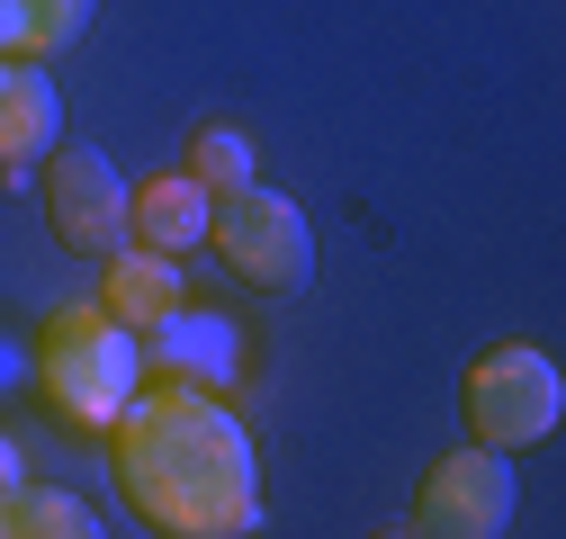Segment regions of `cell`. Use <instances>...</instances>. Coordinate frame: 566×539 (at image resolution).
<instances>
[{
    "instance_id": "7a4b0ae2",
    "label": "cell",
    "mask_w": 566,
    "mask_h": 539,
    "mask_svg": "<svg viewBox=\"0 0 566 539\" xmlns=\"http://www.w3.org/2000/svg\"><path fill=\"white\" fill-rule=\"evenodd\" d=\"M36 387L73 432H117V414L145 387V332H126L99 297L54 306L45 332H36Z\"/></svg>"
},
{
    "instance_id": "ba28073f",
    "label": "cell",
    "mask_w": 566,
    "mask_h": 539,
    "mask_svg": "<svg viewBox=\"0 0 566 539\" xmlns=\"http://www.w3.org/2000/svg\"><path fill=\"white\" fill-rule=\"evenodd\" d=\"M54 145H63L54 73H45V63H10V54H0V189L36 180Z\"/></svg>"
},
{
    "instance_id": "30bf717a",
    "label": "cell",
    "mask_w": 566,
    "mask_h": 539,
    "mask_svg": "<svg viewBox=\"0 0 566 539\" xmlns=\"http://www.w3.org/2000/svg\"><path fill=\"white\" fill-rule=\"evenodd\" d=\"M99 306H108L126 332H154L163 315L189 306V279H180V261H163V252H145V243H126V252H108V270H99Z\"/></svg>"
},
{
    "instance_id": "5bb4252c",
    "label": "cell",
    "mask_w": 566,
    "mask_h": 539,
    "mask_svg": "<svg viewBox=\"0 0 566 539\" xmlns=\"http://www.w3.org/2000/svg\"><path fill=\"white\" fill-rule=\"evenodd\" d=\"M19 477H28V450H19L10 432H0V495H19Z\"/></svg>"
},
{
    "instance_id": "6da1fadb",
    "label": "cell",
    "mask_w": 566,
    "mask_h": 539,
    "mask_svg": "<svg viewBox=\"0 0 566 539\" xmlns=\"http://www.w3.org/2000/svg\"><path fill=\"white\" fill-rule=\"evenodd\" d=\"M117 486L163 539H252L261 530V450L226 395L198 387H135L108 432Z\"/></svg>"
},
{
    "instance_id": "4fadbf2b",
    "label": "cell",
    "mask_w": 566,
    "mask_h": 539,
    "mask_svg": "<svg viewBox=\"0 0 566 539\" xmlns=\"http://www.w3.org/2000/svg\"><path fill=\"white\" fill-rule=\"evenodd\" d=\"M180 171H189L207 198H217V208H226V198H243V189L261 180V162H252V135H243V126H226V117L189 135V162H180Z\"/></svg>"
},
{
    "instance_id": "5b68a950",
    "label": "cell",
    "mask_w": 566,
    "mask_h": 539,
    "mask_svg": "<svg viewBox=\"0 0 566 539\" xmlns=\"http://www.w3.org/2000/svg\"><path fill=\"white\" fill-rule=\"evenodd\" d=\"M513 458H494V450H441L432 467H422V495H413V521L405 539H504L513 530Z\"/></svg>"
},
{
    "instance_id": "8fae6325",
    "label": "cell",
    "mask_w": 566,
    "mask_h": 539,
    "mask_svg": "<svg viewBox=\"0 0 566 539\" xmlns=\"http://www.w3.org/2000/svg\"><path fill=\"white\" fill-rule=\"evenodd\" d=\"M91 19H99V0H0V54L10 63H45L63 45H82Z\"/></svg>"
},
{
    "instance_id": "3957f363",
    "label": "cell",
    "mask_w": 566,
    "mask_h": 539,
    "mask_svg": "<svg viewBox=\"0 0 566 539\" xmlns=\"http://www.w3.org/2000/svg\"><path fill=\"white\" fill-rule=\"evenodd\" d=\"M459 414H468V441L494 450V458H513V450H539L566 414V378L539 342H494L468 360L459 378Z\"/></svg>"
},
{
    "instance_id": "52a82bcc",
    "label": "cell",
    "mask_w": 566,
    "mask_h": 539,
    "mask_svg": "<svg viewBox=\"0 0 566 539\" xmlns=\"http://www.w3.org/2000/svg\"><path fill=\"white\" fill-rule=\"evenodd\" d=\"M145 369L163 387H198V395H226L243 378V332L226 315H207V306H180L145 332Z\"/></svg>"
},
{
    "instance_id": "277c9868",
    "label": "cell",
    "mask_w": 566,
    "mask_h": 539,
    "mask_svg": "<svg viewBox=\"0 0 566 539\" xmlns=\"http://www.w3.org/2000/svg\"><path fill=\"white\" fill-rule=\"evenodd\" d=\"M207 243L226 252V270L243 288H270V297H289V288H306L315 279V225H306V208L289 189H243V198H226L217 208V225H207Z\"/></svg>"
},
{
    "instance_id": "8992f818",
    "label": "cell",
    "mask_w": 566,
    "mask_h": 539,
    "mask_svg": "<svg viewBox=\"0 0 566 539\" xmlns=\"http://www.w3.org/2000/svg\"><path fill=\"white\" fill-rule=\"evenodd\" d=\"M36 189H45V225H54L63 252H82V261L126 252V198L135 189L117 180V162L99 145H54L45 171H36Z\"/></svg>"
},
{
    "instance_id": "9c48e42d",
    "label": "cell",
    "mask_w": 566,
    "mask_h": 539,
    "mask_svg": "<svg viewBox=\"0 0 566 539\" xmlns=\"http://www.w3.org/2000/svg\"><path fill=\"white\" fill-rule=\"evenodd\" d=\"M207 225H217V198H207L189 171H154V180H135V198H126V243H145L163 261L198 252Z\"/></svg>"
},
{
    "instance_id": "7c38bea8",
    "label": "cell",
    "mask_w": 566,
    "mask_h": 539,
    "mask_svg": "<svg viewBox=\"0 0 566 539\" xmlns=\"http://www.w3.org/2000/svg\"><path fill=\"white\" fill-rule=\"evenodd\" d=\"M0 539H99V512L63 486H19L0 495Z\"/></svg>"
}]
</instances>
